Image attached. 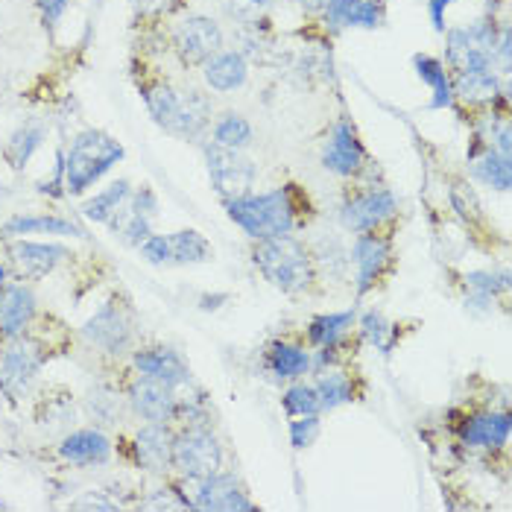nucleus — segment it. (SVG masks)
Instances as JSON below:
<instances>
[{
  "instance_id": "nucleus-1",
  "label": "nucleus",
  "mask_w": 512,
  "mask_h": 512,
  "mask_svg": "<svg viewBox=\"0 0 512 512\" xmlns=\"http://www.w3.org/2000/svg\"><path fill=\"white\" fill-rule=\"evenodd\" d=\"M255 267L281 293H302L314 281V264L308 249L290 235L264 237L252 252Z\"/></svg>"
},
{
  "instance_id": "nucleus-2",
  "label": "nucleus",
  "mask_w": 512,
  "mask_h": 512,
  "mask_svg": "<svg viewBox=\"0 0 512 512\" xmlns=\"http://www.w3.org/2000/svg\"><path fill=\"white\" fill-rule=\"evenodd\" d=\"M144 100H147V109L156 118L158 126L176 138H197L211 120L208 97L194 91V88L176 91V88L158 82V85H150L144 91Z\"/></svg>"
},
{
  "instance_id": "nucleus-3",
  "label": "nucleus",
  "mask_w": 512,
  "mask_h": 512,
  "mask_svg": "<svg viewBox=\"0 0 512 512\" xmlns=\"http://www.w3.org/2000/svg\"><path fill=\"white\" fill-rule=\"evenodd\" d=\"M123 158V147L100 129L79 132L65 156V191L82 194Z\"/></svg>"
},
{
  "instance_id": "nucleus-4",
  "label": "nucleus",
  "mask_w": 512,
  "mask_h": 512,
  "mask_svg": "<svg viewBox=\"0 0 512 512\" xmlns=\"http://www.w3.org/2000/svg\"><path fill=\"white\" fill-rule=\"evenodd\" d=\"M226 205H229V217L255 240L290 235L296 226V208L287 197V191L246 194V197L232 199Z\"/></svg>"
},
{
  "instance_id": "nucleus-5",
  "label": "nucleus",
  "mask_w": 512,
  "mask_h": 512,
  "mask_svg": "<svg viewBox=\"0 0 512 512\" xmlns=\"http://www.w3.org/2000/svg\"><path fill=\"white\" fill-rule=\"evenodd\" d=\"M170 466L179 469L188 480H205L220 472L223 466V448L217 436L208 428L191 425L179 436H173V451H170Z\"/></svg>"
},
{
  "instance_id": "nucleus-6",
  "label": "nucleus",
  "mask_w": 512,
  "mask_h": 512,
  "mask_svg": "<svg viewBox=\"0 0 512 512\" xmlns=\"http://www.w3.org/2000/svg\"><path fill=\"white\" fill-rule=\"evenodd\" d=\"M501 39L489 21L448 33V65L463 71H495Z\"/></svg>"
},
{
  "instance_id": "nucleus-7",
  "label": "nucleus",
  "mask_w": 512,
  "mask_h": 512,
  "mask_svg": "<svg viewBox=\"0 0 512 512\" xmlns=\"http://www.w3.org/2000/svg\"><path fill=\"white\" fill-rule=\"evenodd\" d=\"M41 363H44V352L39 343L24 337L6 340V346L0 349V390L12 401L24 398L39 375Z\"/></svg>"
},
{
  "instance_id": "nucleus-8",
  "label": "nucleus",
  "mask_w": 512,
  "mask_h": 512,
  "mask_svg": "<svg viewBox=\"0 0 512 512\" xmlns=\"http://www.w3.org/2000/svg\"><path fill=\"white\" fill-rule=\"evenodd\" d=\"M205 161H208V176L217 191V197L226 202L252 194L255 185V164L249 158L240 156V150H226L220 144L205 147Z\"/></svg>"
},
{
  "instance_id": "nucleus-9",
  "label": "nucleus",
  "mask_w": 512,
  "mask_h": 512,
  "mask_svg": "<svg viewBox=\"0 0 512 512\" xmlns=\"http://www.w3.org/2000/svg\"><path fill=\"white\" fill-rule=\"evenodd\" d=\"M82 334L91 346L103 349L106 355H120L129 349V343L135 337V316L126 305L112 299L85 322Z\"/></svg>"
},
{
  "instance_id": "nucleus-10",
  "label": "nucleus",
  "mask_w": 512,
  "mask_h": 512,
  "mask_svg": "<svg viewBox=\"0 0 512 512\" xmlns=\"http://www.w3.org/2000/svg\"><path fill=\"white\" fill-rule=\"evenodd\" d=\"M173 44H176V53L185 65H205L214 53H220L223 30L217 27V21L205 18V15H194L176 27Z\"/></svg>"
},
{
  "instance_id": "nucleus-11",
  "label": "nucleus",
  "mask_w": 512,
  "mask_h": 512,
  "mask_svg": "<svg viewBox=\"0 0 512 512\" xmlns=\"http://www.w3.org/2000/svg\"><path fill=\"white\" fill-rule=\"evenodd\" d=\"M156 211H158L156 194H153L150 188H141V191L129 199V202H123V205H120L118 214H115L109 223H112L115 235L123 237L126 243L141 246L147 237L153 235V232H150V226H153V220H156Z\"/></svg>"
},
{
  "instance_id": "nucleus-12",
  "label": "nucleus",
  "mask_w": 512,
  "mask_h": 512,
  "mask_svg": "<svg viewBox=\"0 0 512 512\" xmlns=\"http://www.w3.org/2000/svg\"><path fill=\"white\" fill-rule=\"evenodd\" d=\"M363 161H366V150L357 138L355 126L349 120L334 123V129L325 141V150H322V167L337 176H352L363 167Z\"/></svg>"
},
{
  "instance_id": "nucleus-13",
  "label": "nucleus",
  "mask_w": 512,
  "mask_h": 512,
  "mask_svg": "<svg viewBox=\"0 0 512 512\" xmlns=\"http://www.w3.org/2000/svg\"><path fill=\"white\" fill-rule=\"evenodd\" d=\"M129 404L147 422L167 425V422L176 419V390L167 387V384H161V381L144 378V375L138 381H132V387H129Z\"/></svg>"
},
{
  "instance_id": "nucleus-14",
  "label": "nucleus",
  "mask_w": 512,
  "mask_h": 512,
  "mask_svg": "<svg viewBox=\"0 0 512 512\" xmlns=\"http://www.w3.org/2000/svg\"><path fill=\"white\" fill-rule=\"evenodd\" d=\"M395 214V197L390 191H366L343 205L340 220L349 232H375Z\"/></svg>"
},
{
  "instance_id": "nucleus-15",
  "label": "nucleus",
  "mask_w": 512,
  "mask_h": 512,
  "mask_svg": "<svg viewBox=\"0 0 512 512\" xmlns=\"http://www.w3.org/2000/svg\"><path fill=\"white\" fill-rule=\"evenodd\" d=\"M33 316H36V296L27 284L0 287V337L3 340L24 337Z\"/></svg>"
},
{
  "instance_id": "nucleus-16",
  "label": "nucleus",
  "mask_w": 512,
  "mask_h": 512,
  "mask_svg": "<svg viewBox=\"0 0 512 512\" xmlns=\"http://www.w3.org/2000/svg\"><path fill=\"white\" fill-rule=\"evenodd\" d=\"M197 492H194V501L191 507L197 510H223V512H235V510H252L255 504L246 498V492L237 486L235 477L229 474H211L205 480H197Z\"/></svg>"
},
{
  "instance_id": "nucleus-17",
  "label": "nucleus",
  "mask_w": 512,
  "mask_h": 512,
  "mask_svg": "<svg viewBox=\"0 0 512 512\" xmlns=\"http://www.w3.org/2000/svg\"><path fill=\"white\" fill-rule=\"evenodd\" d=\"M12 264L18 267V273L24 278H44L50 276L71 252L59 243H30V240H18L9 249Z\"/></svg>"
},
{
  "instance_id": "nucleus-18",
  "label": "nucleus",
  "mask_w": 512,
  "mask_h": 512,
  "mask_svg": "<svg viewBox=\"0 0 512 512\" xmlns=\"http://www.w3.org/2000/svg\"><path fill=\"white\" fill-rule=\"evenodd\" d=\"M135 369L144 375V378H153V381H161L173 390L185 387L191 381V372H188V363L179 357V352L173 349H141L135 352Z\"/></svg>"
},
{
  "instance_id": "nucleus-19",
  "label": "nucleus",
  "mask_w": 512,
  "mask_h": 512,
  "mask_svg": "<svg viewBox=\"0 0 512 512\" xmlns=\"http://www.w3.org/2000/svg\"><path fill=\"white\" fill-rule=\"evenodd\" d=\"M355 267H357V296H363L366 290L375 287V281L381 278L387 261H390V243L381 235L372 232H360L355 240Z\"/></svg>"
},
{
  "instance_id": "nucleus-20",
  "label": "nucleus",
  "mask_w": 512,
  "mask_h": 512,
  "mask_svg": "<svg viewBox=\"0 0 512 512\" xmlns=\"http://www.w3.org/2000/svg\"><path fill=\"white\" fill-rule=\"evenodd\" d=\"M170 451H173V436L167 425L150 422L135 434V457L150 472L161 474L170 469Z\"/></svg>"
},
{
  "instance_id": "nucleus-21",
  "label": "nucleus",
  "mask_w": 512,
  "mask_h": 512,
  "mask_svg": "<svg viewBox=\"0 0 512 512\" xmlns=\"http://www.w3.org/2000/svg\"><path fill=\"white\" fill-rule=\"evenodd\" d=\"M59 454L74 466H103L112 457V442L100 431H77L62 439Z\"/></svg>"
},
{
  "instance_id": "nucleus-22",
  "label": "nucleus",
  "mask_w": 512,
  "mask_h": 512,
  "mask_svg": "<svg viewBox=\"0 0 512 512\" xmlns=\"http://www.w3.org/2000/svg\"><path fill=\"white\" fill-rule=\"evenodd\" d=\"M202 74H205V82L214 91L226 94V91H235V88H240L246 82L249 68H246V59L240 53H235V50H220V53H214L202 65Z\"/></svg>"
},
{
  "instance_id": "nucleus-23",
  "label": "nucleus",
  "mask_w": 512,
  "mask_h": 512,
  "mask_svg": "<svg viewBox=\"0 0 512 512\" xmlns=\"http://www.w3.org/2000/svg\"><path fill=\"white\" fill-rule=\"evenodd\" d=\"M322 9H325V21L334 30H346V27H378L381 24V9L372 0H328Z\"/></svg>"
},
{
  "instance_id": "nucleus-24",
  "label": "nucleus",
  "mask_w": 512,
  "mask_h": 512,
  "mask_svg": "<svg viewBox=\"0 0 512 512\" xmlns=\"http://www.w3.org/2000/svg\"><path fill=\"white\" fill-rule=\"evenodd\" d=\"M510 439V416L507 413H480L472 416L463 428V442L472 448H501Z\"/></svg>"
},
{
  "instance_id": "nucleus-25",
  "label": "nucleus",
  "mask_w": 512,
  "mask_h": 512,
  "mask_svg": "<svg viewBox=\"0 0 512 512\" xmlns=\"http://www.w3.org/2000/svg\"><path fill=\"white\" fill-rule=\"evenodd\" d=\"M466 103L472 106H486V103H495L501 88H498V77L492 71H463L457 77V91Z\"/></svg>"
},
{
  "instance_id": "nucleus-26",
  "label": "nucleus",
  "mask_w": 512,
  "mask_h": 512,
  "mask_svg": "<svg viewBox=\"0 0 512 512\" xmlns=\"http://www.w3.org/2000/svg\"><path fill=\"white\" fill-rule=\"evenodd\" d=\"M71 235L82 237V229H77L71 220H62V217H12L3 223V235Z\"/></svg>"
},
{
  "instance_id": "nucleus-27",
  "label": "nucleus",
  "mask_w": 512,
  "mask_h": 512,
  "mask_svg": "<svg viewBox=\"0 0 512 512\" xmlns=\"http://www.w3.org/2000/svg\"><path fill=\"white\" fill-rule=\"evenodd\" d=\"M167 240H170V261H179V264H205L214 255L211 243L205 240V235H199L197 229L167 235Z\"/></svg>"
},
{
  "instance_id": "nucleus-28",
  "label": "nucleus",
  "mask_w": 512,
  "mask_h": 512,
  "mask_svg": "<svg viewBox=\"0 0 512 512\" xmlns=\"http://www.w3.org/2000/svg\"><path fill=\"white\" fill-rule=\"evenodd\" d=\"M413 65H416V74L434 88L431 109H448L454 103V88H451V79H448V71L442 68V62H436L431 56H416Z\"/></svg>"
},
{
  "instance_id": "nucleus-29",
  "label": "nucleus",
  "mask_w": 512,
  "mask_h": 512,
  "mask_svg": "<svg viewBox=\"0 0 512 512\" xmlns=\"http://www.w3.org/2000/svg\"><path fill=\"white\" fill-rule=\"evenodd\" d=\"M126 199H129V182L120 179L115 185H109L106 191H100L94 199H88V202L82 205V214H85L88 220H94V223H109V220L118 214V208Z\"/></svg>"
},
{
  "instance_id": "nucleus-30",
  "label": "nucleus",
  "mask_w": 512,
  "mask_h": 512,
  "mask_svg": "<svg viewBox=\"0 0 512 512\" xmlns=\"http://www.w3.org/2000/svg\"><path fill=\"white\" fill-rule=\"evenodd\" d=\"M352 322H355L352 311L316 316L314 322H311V328H308V337H311V343L319 346V349H331V346H337L343 340V334L352 328Z\"/></svg>"
},
{
  "instance_id": "nucleus-31",
  "label": "nucleus",
  "mask_w": 512,
  "mask_h": 512,
  "mask_svg": "<svg viewBox=\"0 0 512 512\" xmlns=\"http://www.w3.org/2000/svg\"><path fill=\"white\" fill-rule=\"evenodd\" d=\"M474 176L483 182V185H489V188H495V191H507L512 182V170H510V158L501 156V153H495L492 147L483 153V156L474 158Z\"/></svg>"
},
{
  "instance_id": "nucleus-32",
  "label": "nucleus",
  "mask_w": 512,
  "mask_h": 512,
  "mask_svg": "<svg viewBox=\"0 0 512 512\" xmlns=\"http://www.w3.org/2000/svg\"><path fill=\"white\" fill-rule=\"evenodd\" d=\"M316 395H319V407L322 410H334L340 404H349L355 398V390H352V381L346 372H322L319 381H316Z\"/></svg>"
},
{
  "instance_id": "nucleus-33",
  "label": "nucleus",
  "mask_w": 512,
  "mask_h": 512,
  "mask_svg": "<svg viewBox=\"0 0 512 512\" xmlns=\"http://www.w3.org/2000/svg\"><path fill=\"white\" fill-rule=\"evenodd\" d=\"M270 369L276 372L278 378H299L311 369V355L299 346H290V343H276L273 352H270Z\"/></svg>"
},
{
  "instance_id": "nucleus-34",
  "label": "nucleus",
  "mask_w": 512,
  "mask_h": 512,
  "mask_svg": "<svg viewBox=\"0 0 512 512\" xmlns=\"http://www.w3.org/2000/svg\"><path fill=\"white\" fill-rule=\"evenodd\" d=\"M214 144L226 147V150H243L252 144V126L249 120L240 115H223L214 126Z\"/></svg>"
},
{
  "instance_id": "nucleus-35",
  "label": "nucleus",
  "mask_w": 512,
  "mask_h": 512,
  "mask_svg": "<svg viewBox=\"0 0 512 512\" xmlns=\"http://www.w3.org/2000/svg\"><path fill=\"white\" fill-rule=\"evenodd\" d=\"M41 138H44V129L36 126V123H27L24 129H18L12 138H9V144H6V158L12 161V167H24L30 156L36 153L41 147Z\"/></svg>"
},
{
  "instance_id": "nucleus-36",
  "label": "nucleus",
  "mask_w": 512,
  "mask_h": 512,
  "mask_svg": "<svg viewBox=\"0 0 512 512\" xmlns=\"http://www.w3.org/2000/svg\"><path fill=\"white\" fill-rule=\"evenodd\" d=\"M360 334H363V340L369 346L381 349L384 355L393 349V325L381 314H375V311H369V314L360 319Z\"/></svg>"
},
{
  "instance_id": "nucleus-37",
  "label": "nucleus",
  "mask_w": 512,
  "mask_h": 512,
  "mask_svg": "<svg viewBox=\"0 0 512 512\" xmlns=\"http://www.w3.org/2000/svg\"><path fill=\"white\" fill-rule=\"evenodd\" d=\"M284 410L290 416H314L319 413V395H316V387H305V384H296L284 393Z\"/></svg>"
},
{
  "instance_id": "nucleus-38",
  "label": "nucleus",
  "mask_w": 512,
  "mask_h": 512,
  "mask_svg": "<svg viewBox=\"0 0 512 512\" xmlns=\"http://www.w3.org/2000/svg\"><path fill=\"white\" fill-rule=\"evenodd\" d=\"M270 6L273 0H226V12L243 24H258Z\"/></svg>"
},
{
  "instance_id": "nucleus-39",
  "label": "nucleus",
  "mask_w": 512,
  "mask_h": 512,
  "mask_svg": "<svg viewBox=\"0 0 512 512\" xmlns=\"http://www.w3.org/2000/svg\"><path fill=\"white\" fill-rule=\"evenodd\" d=\"M319 436V416H296V422H290V442L293 448H308L314 445Z\"/></svg>"
},
{
  "instance_id": "nucleus-40",
  "label": "nucleus",
  "mask_w": 512,
  "mask_h": 512,
  "mask_svg": "<svg viewBox=\"0 0 512 512\" xmlns=\"http://www.w3.org/2000/svg\"><path fill=\"white\" fill-rule=\"evenodd\" d=\"M469 287L483 293V296H495L498 290H507L510 287V273H501V276H492V273H472L466 276Z\"/></svg>"
},
{
  "instance_id": "nucleus-41",
  "label": "nucleus",
  "mask_w": 512,
  "mask_h": 512,
  "mask_svg": "<svg viewBox=\"0 0 512 512\" xmlns=\"http://www.w3.org/2000/svg\"><path fill=\"white\" fill-rule=\"evenodd\" d=\"M451 205H454V211H457L463 220H474V217L480 214V205H477V199H474V194L466 185H454V188H451Z\"/></svg>"
},
{
  "instance_id": "nucleus-42",
  "label": "nucleus",
  "mask_w": 512,
  "mask_h": 512,
  "mask_svg": "<svg viewBox=\"0 0 512 512\" xmlns=\"http://www.w3.org/2000/svg\"><path fill=\"white\" fill-rule=\"evenodd\" d=\"M141 255L150 264H167L170 261V240L167 235H150L141 243Z\"/></svg>"
},
{
  "instance_id": "nucleus-43",
  "label": "nucleus",
  "mask_w": 512,
  "mask_h": 512,
  "mask_svg": "<svg viewBox=\"0 0 512 512\" xmlns=\"http://www.w3.org/2000/svg\"><path fill=\"white\" fill-rule=\"evenodd\" d=\"M179 0H132V9L144 18H156V15H164L176 6Z\"/></svg>"
},
{
  "instance_id": "nucleus-44",
  "label": "nucleus",
  "mask_w": 512,
  "mask_h": 512,
  "mask_svg": "<svg viewBox=\"0 0 512 512\" xmlns=\"http://www.w3.org/2000/svg\"><path fill=\"white\" fill-rule=\"evenodd\" d=\"M68 3H71V0H39V9H41V18H44V24H47V27H53V24H56V21L65 15Z\"/></svg>"
},
{
  "instance_id": "nucleus-45",
  "label": "nucleus",
  "mask_w": 512,
  "mask_h": 512,
  "mask_svg": "<svg viewBox=\"0 0 512 512\" xmlns=\"http://www.w3.org/2000/svg\"><path fill=\"white\" fill-rule=\"evenodd\" d=\"M454 0H431V21H434L436 33H445V9L451 6Z\"/></svg>"
},
{
  "instance_id": "nucleus-46",
  "label": "nucleus",
  "mask_w": 512,
  "mask_h": 512,
  "mask_svg": "<svg viewBox=\"0 0 512 512\" xmlns=\"http://www.w3.org/2000/svg\"><path fill=\"white\" fill-rule=\"evenodd\" d=\"M79 507H100V510H109L112 504H106V501H100V498H88V501H82Z\"/></svg>"
},
{
  "instance_id": "nucleus-47",
  "label": "nucleus",
  "mask_w": 512,
  "mask_h": 512,
  "mask_svg": "<svg viewBox=\"0 0 512 512\" xmlns=\"http://www.w3.org/2000/svg\"><path fill=\"white\" fill-rule=\"evenodd\" d=\"M293 3H299V6H305V9H322L328 0H293Z\"/></svg>"
},
{
  "instance_id": "nucleus-48",
  "label": "nucleus",
  "mask_w": 512,
  "mask_h": 512,
  "mask_svg": "<svg viewBox=\"0 0 512 512\" xmlns=\"http://www.w3.org/2000/svg\"><path fill=\"white\" fill-rule=\"evenodd\" d=\"M3 281H6V267L0 264V287H3Z\"/></svg>"
}]
</instances>
